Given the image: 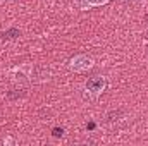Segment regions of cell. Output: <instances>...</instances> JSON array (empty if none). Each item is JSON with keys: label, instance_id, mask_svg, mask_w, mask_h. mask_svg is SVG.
<instances>
[{"label": "cell", "instance_id": "cell-4", "mask_svg": "<svg viewBox=\"0 0 148 146\" xmlns=\"http://www.w3.org/2000/svg\"><path fill=\"white\" fill-rule=\"evenodd\" d=\"M21 35V31L17 29V28H10V29H7V31H3L0 38L3 40V41H9V40H16V38Z\"/></svg>", "mask_w": 148, "mask_h": 146}, {"label": "cell", "instance_id": "cell-7", "mask_svg": "<svg viewBox=\"0 0 148 146\" xmlns=\"http://www.w3.org/2000/svg\"><path fill=\"white\" fill-rule=\"evenodd\" d=\"M140 2H145V0H140Z\"/></svg>", "mask_w": 148, "mask_h": 146}, {"label": "cell", "instance_id": "cell-5", "mask_svg": "<svg viewBox=\"0 0 148 146\" xmlns=\"http://www.w3.org/2000/svg\"><path fill=\"white\" fill-rule=\"evenodd\" d=\"M64 132H66L64 127H53V129H52V136H53V138H62Z\"/></svg>", "mask_w": 148, "mask_h": 146}, {"label": "cell", "instance_id": "cell-3", "mask_svg": "<svg viewBox=\"0 0 148 146\" xmlns=\"http://www.w3.org/2000/svg\"><path fill=\"white\" fill-rule=\"evenodd\" d=\"M110 0H77V3H79V7L83 9V10H86V9H91V7H102V5H105V3H109Z\"/></svg>", "mask_w": 148, "mask_h": 146}, {"label": "cell", "instance_id": "cell-2", "mask_svg": "<svg viewBox=\"0 0 148 146\" xmlns=\"http://www.w3.org/2000/svg\"><path fill=\"white\" fill-rule=\"evenodd\" d=\"M95 65L93 59L88 57V55H76L69 60V69L74 71V72H84V71H90L91 67Z\"/></svg>", "mask_w": 148, "mask_h": 146}, {"label": "cell", "instance_id": "cell-1", "mask_svg": "<svg viewBox=\"0 0 148 146\" xmlns=\"http://www.w3.org/2000/svg\"><path fill=\"white\" fill-rule=\"evenodd\" d=\"M107 86H109V81L105 76H93L84 83V91L90 98H97L107 89Z\"/></svg>", "mask_w": 148, "mask_h": 146}, {"label": "cell", "instance_id": "cell-6", "mask_svg": "<svg viewBox=\"0 0 148 146\" xmlns=\"http://www.w3.org/2000/svg\"><path fill=\"white\" fill-rule=\"evenodd\" d=\"M3 143H5V145H12V143H14V139H12V138H5V139H3Z\"/></svg>", "mask_w": 148, "mask_h": 146}]
</instances>
